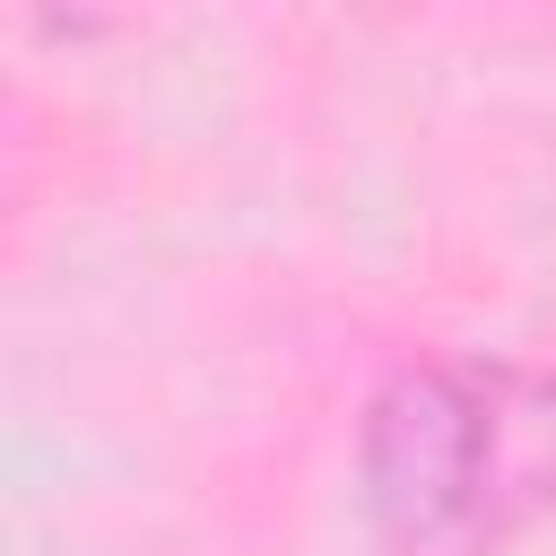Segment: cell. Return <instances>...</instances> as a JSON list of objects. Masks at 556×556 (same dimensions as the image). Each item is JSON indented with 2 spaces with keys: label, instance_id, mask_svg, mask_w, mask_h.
I'll use <instances>...</instances> for the list:
<instances>
[{
  "label": "cell",
  "instance_id": "obj_1",
  "mask_svg": "<svg viewBox=\"0 0 556 556\" xmlns=\"http://www.w3.org/2000/svg\"><path fill=\"white\" fill-rule=\"evenodd\" d=\"M356 504L382 556H504L556 513V365L408 356L356 426Z\"/></svg>",
  "mask_w": 556,
  "mask_h": 556
}]
</instances>
